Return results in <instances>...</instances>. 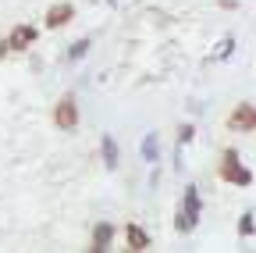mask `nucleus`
Returning a JSON list of instances; mask_svg holds the SVG:
<instances>
[{"label": "nucleus", "instance_id": "obj_1", "mask_svg": "<svg viewBox=\"0 0 256 253\" xmlns=\"http://www.w3.org/2000/svg\"><path fill=\"white\" fill-rule=\"evenodd\" d=\"M220 178L232 182V185H252V171L242 168V161H238L235 150H224L220 153Z\"/></svg>", "mask_w": 256, "mask_h": 253}, {"label": "nucleus", "instance_id": "obj_2", "mask_svg": "<svg viewBox=\"0 0 256 253\" xmlns=\"http://www.w3.org/2000/svg\"><path fill=\"white\" fill-rule=\"evenodd\" d=\"M196 221H200V193H196V185H188L185 189V207L178 210V232H192L196 228Z\"/></svg>", "mask_w": 256, "mask_h": 253}, {"label": "nucleus", "instance_id": "obj_3", "mask_svg": "<svg viewBox=\"0 0 256 253\" xmlns=\"http://www.w3.org/2000/svg\"><path fill=\"white\" fill-rule=\"evenodd\" d=\"M54 125H57L60 132H72L75 125H78V104H75L72 93L57 100V107H54Z\"/></svg>", "mask_w": 256, "mask_h": 253}, {"label": "nucleus", "instance_id": "obj_4", "mask_svg": "<svg viewBox=\"0 0 256 253\" xmlns=\"http://www.w3.org/2000/svg\"><path fill=\"white\" fill-rule=\"evenodd\" d=\"M228 129L232 132H256V104H238L228 114Z\"/></svg>", "mask_w": 256, "mask_h": 253}, {"label": "nucleus", "instance_id": "obj_5", "mask_svg": "<svg viewBox=\"0 0 256 253\" xmlns=\"http://www.w3.org/2000/svg\"><path fill=\"white\" fill-rule=\"evenodd\" d=\"M32 43H36V29H32V25H18L8 40H0V57H8V50H25Z\"/></svg>", "mask_w": 256, "mask_h": 253}, {"label": "nucleus", "instance_id": "obj_6", "mask_svg": "<svg viewBox=\"0 0 256 253\" xmlns=\"http://www.w3.org/2000/svg\"><path fill=\"white\" fill-rule=\"evenodd\" d=\"M75 18V8L68 4V0H57V4L46 11V29H60V25H68Z\"/></svg>", "mask_w": 256, "mask_h": 253}, {"label": "nucleus", "instance_id": "obj_7", "mask_svg": "<svg viewBox=\"0 0 256 253\" xmlns=\"http://www.w3.org/2000/svg\"><path fill=\"white\" fill-rule=\"evenodd\" d=\"M124 242H128V249H150V235L139 225H124Z\"/></svg>", "mask_w": 256, "mask_h": 253}, {"label": "nucleus", "instance_id": "obj_8", "mask_svg": "<svg viewBox=\"0 0 256 253\" xmlns=\"http://www.w3.org/2000/svg\"><path fill=\"white\" fill-rule=\"evenodd\" d=\"M110 235H114V228L107 225V221H100V225L92 228V249H96V253L110 249Z\"/></svg>", "mask_w": 256, "mask_h": 253}, {"label": "nucleus", "instance_id": "obj_9", "mask_svg": "<svg viewBox=\"0 0 256 253\" xmlns=\"http://www.w3.org/2000/svg\"><path fill=\"white\" fill-rule=\"evenodd\" d=\"M100 150H104V164H107V168H118V143H114L110 132L100 136Z\"/></svg>", "mask_w": 256, "mask_h": 253}, {"label": "nucleus", "instance_id": "obj_10", "mask_svg": "<svg viewBox=\"0 0 256 253\" xmlns=\"http://www.w3.org/2000/svg\"><path fill=\"white\" fill-rule=\"evenodd\" d=\"M142 161H146V164L156 161V136H146V139H142Z\"/></svg>", "mask_w": 256, "mask_h": 253}, {"label": "nucleus", "instance_id": "obj_11", "mask_svg": "<svg viewBox=\"0 0 256 253\" xmlns=\"http://www.w3.org/2000/svg\"><path fill=\"white\" fill-rule=\"evenodd\" d=\"M89 47H92L89 40H78V43H75V47L68 50V57H72V61H78V57H86V50H89Z\"/></svg>", "mask_w": 256, "mask_h": 253}, {"label": "nucleus", "instance_id": "obj_12", "mask_svg": "<svg viewBox=\"0 0 256 253\" xmlns=\"http://www.w3.org/2000/svg\"><path fill=\"white\" fill-rule=\"evenodd\" d=\"M192 132H196L192 125H182V129H178V146H182V143H188V139H192Z\"/></svg>", "mask_w": 256, "mask_h": 253}, {"label": "nucleus", "instance_id": "obj_13", "mask_svg": "<svg viewBox=\"0 0 256 253\" xmlns=\"http://www.w3.org/2000/svg\"><path fill=\"white\" fill-rule=\"evenodd\" d=\"M242 235H252V217H242Z\"/></svg>", "mask_w": 256, "mask_h": 253}]
</instances>
